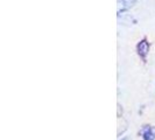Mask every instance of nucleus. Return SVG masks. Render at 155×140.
I'll return each instance as SVG.
<instances>
[{"label":"nucleus","instance_id":"f257e3e1","mask_svg":"<svg viewBox=\"0 0 155 140\" xmlns=\"http://www.w3.org/2000/svg\"><path fill=\"white\" fill-rule=\"evenodd\" d=\"M137 49H138V54L145 60L148 54V52H149V43H148L147 40H142L141 42H139Z\"/></svg>","mask_w":155,"mask_h":140},{"label":"nucleus","instance_id":"7ed1b4c3","mask_svg":"<svg viewBox=\"0 0 155 140\" xmlns=\"http://www.w3.org/2000/svg\"><path fill=\"white\" fill-rule=\"evenodd\" d=\"M137 1H138V0H120L119 4H123V5H120L123 8H128V7H131L132 5H134Z\"/></svg>","mask_w":155,"mask_h":140},{"label":"nucleus","instance_id":"f03ea898","mask_svg":"<svg viewBox=\"0 0 155 140\" xmlns=\"http://www.w3.org/2000/svg\"><path fill=\"white\" fill-rule=\"evenodd\" d=\"M143 140H154L155 139V128L152 126H145L141 131Z\"/></svg>","mask_w":155,"mask_h":140}]
</instances>
